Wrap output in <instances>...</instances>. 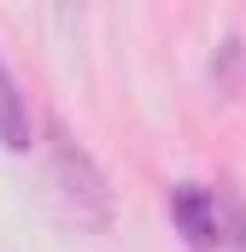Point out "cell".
<instances>
[{
    "label": "cell",
    "instance_id": "obj_3",
    "mask_svg": "<svg viewBox=\"0 0 246 252\" xmlns=\"http://www.w3.org/2000/svg\"><path fill=\"white\" fill-rule=\"evenodd\" d=\"M0 147H6V153L41 147V141H35V112H30V88L12 76L6 53H0Z\"/></svg>",
    "mask_w": 246,
    "mask_h": 252
},
{
    "label": "cell",
    "instance_id": "obj_5",
    "mask_svg": "<svg viewBox=\"0 0 246 252\" xmlns=\"http://www.w3.org/2000/svg\"><path fill=\"white\" fill-rule=\"evenodd\" d=\"M217 199H223V247L217 252H246V199L229 182L217 188Z\"/></svg>",
    "mask_w": 246,
    "mask_h": 252
},
{
    "label": "cell",
    "instance_id": "obj_2",
    "mask_svg": "<svg viewBox=\"0 0 246 252\" xmlns=\"http://www.w3.org/2000/svg\"><path fill=\"white\" fill-rule=\"evenodd\" d=\"M164 211H170V223H176V235H182L187 252H217L223 247V199H217V188L176 182V188L164 193Z\"/></svg>",
    "mask_w": 246,
    "mask_h": 252
},
{
    "label": "cell",
    "instance_id": "obj_4",
    "mask_svg": "<svg viewBox=\"0 0 246 252\" xmlns=\"http://www.w3.org/2000/svg\"><path fill=\"white\" fill-rule=\"evenodd\" d=\"M241 35H229V41H223V53H217V59H211V100H229V94H235V88H241Z\"/></svg>",
    "mask_w": 246,
    "mask_h": 252
},
{
    "label": "cell",
    "instance_id": "obj_1",
    "mask_svg": "<svg viewBox=\"0 0 246 252\" xmlns=\"http://www.w3.org/2000/svg\"><path fill=\"white\" fill-rule=\"evenodd\" d=\"M47 188H53V199L64 205V217L76 229H94V235L112 229V217H118L112 182L94 164V153L82 141H70L64 124H47Z\"/></svg>",
    "mask_w": 246,
    "mask_h": 252
}]
</instances>
